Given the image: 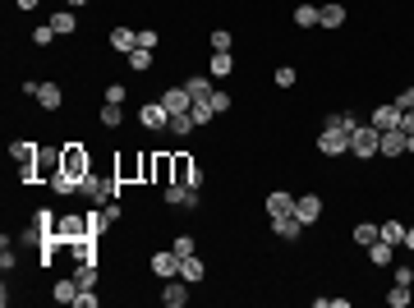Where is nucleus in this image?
Returning a JSON list of instances; mask_svg holds the SVG:
<instances>
[{
    "instance_id": "obj_44",
    "label": "nucleus",
    "mask_w": 414,
    "mask_h": 308,
    "mask_svg": "<svg viewBox=\"0 0 414 308\" xmlns=\"http://www.w3.org/2000/svg\"><path fill=\"white\" fill-rule=\"evenodd\" d=\"M138 47H147V51H157V28H143V32H138Z\"/></svg>"
},
{
    "instance_id": "obj_2",
    "label": "nucleus",
    "mask_w": 414,
    "mask_h": 308,
    "mask_svg": "<svg viewBox=\"0 0 414 308\" xmlns=\"http://www.w3.org/2000/svg\"><path fill=\"white\" fill-rule=\"evenodd\" d=\"M10 156H14V175H19V184H37L42 180V175H37V161H42L37 143H14Z\"/></svg>"
},
{
    "instance_id": "obj_48",
    "label": "nucleus",
    "mask_w": 414,
    "mask_h": 308,
    "mask_svg": "<svg viewBox=\"0 0 414 308\" xmlns=\"http://www.w3.org/2000/svg\"><path fill=\"white\" fill-rule=\"evenodd\" d=\"M14 5H19V10H37L42 0H14Z\"/></svg>"
},
{
    "instance_id": "obj_5",
    "label": "nucleus",
    "mask_w": 414,
    "mask_h": 308,
    "mask_svg": "<svg viewBox=\"0 0 414 308\" xmlns=\"http://www.w3.org/2000/svg\"><path fill=\"white\" fill-rule=\"evenodd\" d=\"M171 184H193V189H198L202 184V166L193 161L189 152H175V180Z\"/></svg>"
},
{
    "instance_id": "obj_39",
    "label": "nucleus",
    "mask_w": 414,
    "mask_h": 308,
    "mask_svg": "<svg viewBox=\"0 0 414 308\" xmlns=\"http://www.w3.org/2000/svg\"><path fill=\"white\" fill-rule=\"evenodd\" d=\"M231 47H235V37H231L226 28H217V32H212V51H231Z\"/></svg>"
},
{
    "instance_id": "obj_43",
    "label": "nucleus",
    "mask_w": 414,
    "mask_h": 308,
    "mask_svg": "<svg viewBox=\"0 0 414 308\" xmlns=\"http://www.w3.org/2000/svg\"><path fill=\"white\" fill-rule=\"evenodd\" d=\"M74 308H97V290H78V299H74Z\"/></svg>"
},
{
    "instance_id": "obj_13",
    "label": "nucleus",
    "mask_w": 414,
    "mask_h": 308,
    "mask_svg": "<svg viewBox=\"0 0 414 308\" xmlns=\"http://www.w3.org/2000/svg\"><path fill=\"white\" fill-rule=\"evenodd\" d=\"M152 276H157V281L180 276V258H175V249H171V253H152Z\"/></svg>"
},
{
    "instance_id": "obj_42",
    "label": "nucleus",
    "mask_w": 414,
    "mask_h": 308,
    "mask_svg": "<svg viewBox=\"0 0 414 308\" xmlns=\"http://www.w3.org/2000/svg\"><path fill=\"white\" fill-rule=\"evenodd\" d=\"M396 285H414V267H410V262H401V267H396Z\"/></svg>"
},
{
    "instance_id": "obj_40",
    "label": "nucleus",
    "mask_w": 414,
    "mask_h": 308,
    "mask_svg": "<svg viewBox=\"0 0 414 308\" xmlns=\"http://www.w3.org/2000/svg\"><path fill=\"white\" fill-rule=\"evenodd\" d=\"M106 101H111V106H125V83H111L106 87Z\"/></svg>"
},
{
    "instance_id": "obj_10",
    "label": "nucleus",
    "mask_w": 414,
    "mask_h": 308,
    "mask_svg": "<svg viewBox=\"0 0 414 308\" xmlns=\"http://www.w3.org/2000/svg\"><path fill=\"white\" fill-rule=\"evenodd\" d=\"M318 152H322V156H341V152H350V134L322 129V134H318Z\"/></svg>"
},
{
    "instance_id": "obj_37",
    "label": "nucleus",
    "mask_w": 414,
    "mask_h": 308,
    "mask_svg": "<svg viewBox=\"0 0 414 308\" xmlns=\"http://www.w3.org/2000/svg\"><path fill=\"white\" fill-rule=\"evenodd\" d=\"M175 258H193V235H175Z\"/></svg>"
},
{
    "instance_id": "obj_34",
    "label": "nucleus",
    "mask_w": 414,
    "mask_h": 308,
    "mask_svg": "<svg viewBox=\"0 0 414 308\" xmlns=\"http://www.w3.org/2000/svg\"><path fill=\"white\" fill-rule=\"evenodd\" d=\"M373 240H377V226H373V221H359V226H355V244H359V249H368Z\"/></svg>"
},
{
    "instance_id": "obj_1",
    "label": "nucleus",
    "mask_w": 414,
    "mask_h": 308,
    "mask_svg": "<svg viewBox=\"0 0 414 308\" xmlns=\"http://www.w3.org/2000/svg\"><path fill=\"white\" fill-rule=\"evenodd\" d=\"M87 171H92V156H87L83 143H65V147H60V175H65V180L83 184Z\"/></svg>"
},
{
    "instance_id": "obj_6",
    "label": "nucleus",
    "mask_w": 414,
    "mask_h": 308,
    "mask_svg": "<svg viewBox=\"0 0 414 308\" xmlns=\"http://www.w3.org/2000/svg\"><path fill=\"white\" fill-rule=\"evenodd\" d=\"M162 198H166V207H198V189L193 184H166Z\"/></svg>"
},
{
    "instance_id": "obj_20",
    "label": "nucleus",
    "mask_w": 414,
    "mask_h": 308,
    "mask_svg": "<svg viewBox=\"0 0 414 308\" xmlns=\"http://www.w3.org/2000/svg\"><path fill=\"white\" fill-rule=\"evenodd\" d=\"M207 74H212V78H231V74H235V56H231V51H212Z\"/></svg>"
},
{
    "instance_id": "obj_38",
    "label": "nucleus",
    "mask_w": 414,
    "mask_h": 308,
    "mask_svg": "<svg viewBox=\"0 0 414 308\" xmlns=\"http://www.w3.org/2000/svg\"><path fill=\"white\" fill-rule=\"evenodd\" d=\"M272 78H276V87H295V78H299V69H290V65H281V69H276V74H272Z\"/></svg>"
},
{
    "instance_id": "obj_35",
    "label": "nucleus",
    "mask_w": 414,
    "mask_h": 308,
    "mask_svg": "<svg viewBox=\"0 0 414 308\" xmlns=\"http://www.w3.org/2000/svg\"><path fill=\"white\" fill-rule=\"evenodd\" d=\"M189 116H193V125H212V120H217V111L207 106V101H193V106H189Z\"/></svg>"
},
{
    "instance_id": "obj_36",
    "label": "nucleus",
    "mask_w": 414,
    "mask_h": 308,
    "mask_svg": "<svg viewBox=\"0 0 414 308\" xmlns=\"http://www.w3.org/2000/svg\"><path fill=\"white\" fill-rule=\"evenodd\" d=\"M207 106L221 116V111H231V92H221V87H212V97H207Z\"/></svg>"
},
{
    "instance_id": "obj_16",
    "label": "nucleus",
    "mask_w": 414,
    "mask_h": 308,
    "mask_svg": "<svg viewBox=\"0 0 414 308\" xmlns=\"http://www.w3.org/2000/svg\"><path fill=\"white\" fill-rule=\"evenodd\" d=\"M322 129H336V134H355V129H359V116H355V111H331V116L322 120Z\"/></svg>"
},
{
    "instance_id": "obj_26",
    "label": "nucleus",
    "mask_w": 414,
    "mask_h": 308,
    "mask_svg": "<svg viewBox=\"0 0 414 308\" xmlns=\"http://www.w3.org/2000/svg\"><path fill=\"white\" fill-rule=\"evenodd\" d=\"M138 47V32L134 28H116L111 32V51H120V56H129V51Z\"/></svg>"
},
{
    "instance_id": "obj_30",
    "label": "nucleus",
    "mask_w": 414,
    "mask_h": 308,
    "mask_svg": "<svg viewBox=\"0 0 414 308\" xmlns=\"http://www.w3.org/2000/svg\"><path fill=\"white\" fill-rule=\"evenodd\" d=\"M78 290H83V285H78L74 276H65V281H56V290H51V295H56V304H74Z\"/></svg>"
},
{
    "instance_id": "obj_12",
    "label": "nucleus",
    "mask_w": 414,
    "mask_h": 308,
    "mask_svg": "<svg viewBox=\"0 0 414 308\" xmlns=\"http://www.w3.org/2000/svg\"><path fill=\"white\" fill-rule=\"evenodd\" d=\"M272 235H276V240H299V235H304V221H299V216H272Z\"/></svg>"
},
{
    "instance_id": "obj_9",
    "label": "nucleus",
    "mask_w": 414,
    "mask_h": 308,
    "mask_svg": "<svg viewBox=\"0 0 414 308\" xmlns=\"http://www.w3.org/2000/svg\"><path fill=\"white\" fill-rule=\"evenodd\" d=\"M295 216L304 226H313L322 216V198H318V193H299V198H295Z\"/></svg>"
},
{
    "instance_id": "obj_11",
    "label": "nucleus",
    "mask_w": 414,
    "mask_h": 308,
    "mask_svg": "<svg viewBox=\"0 0 414 308\" xmlns=\"http://www.w3.org/2000/svg\"><path fill=\"white\" fill-rule=\"evenodd\" d=\"M272 216H295V193L272 189L267 193V221H272Z\"/></svg>"
},
{
    "instance_id": "obj_18",
    "label": "nucleus",
    "mask_w": 414,
    "mask_h": 308,
    "mask_svg": "<svg viewBox=\"0 0 414 308\" xmlns=\"http://www.w3.org/2000/svg\"><path fill=\"white\" fill-rule=\"evenodd\" d=\"M65 249L74 253V262H102V258H97V235H83V240L65 244Z\"/></svg>"
},
{
    "instance_id": "obj_29",
    "label": "nucleus",
    "mask_w": 414,
    "mask_h": 308,
    "mask_svg": "<svg viewBox=\"0 0 414 308\" xmlns=\"http://www.w3.org/2000/svg\"><path fill=\"white\" fill-rule=\"evenodd\" d=\"M184 87H189V97H193V101H207V97H212V74H193Z\"/></svg>"
},
{
    "instance_id": "obj_14",
    "label": "nucleus",
    "mask_w": 414,
    "mask_h": 308,
    "mask_svg": "<svg viewBox=\"0 0 414 308\" xmlns=\"http://www.w3.org/2000/svg\"><path fill=\"white\" fill-rule=\"evenodd\" d=\"M341 23H346V5H341V0L318 5V28H341Z\"/></svg>"
},
{
    "instance_id": "obj_33",
    "label": "nucleus",
    "mask_w": 414,
    "mask_h": 308,
    "mask_svg": "<svg viewBox=\"0 0 414 308\" xmlns=\"http://www.w3.org/2000/svg\"><path fill=\"white\" fill-rule=\"evenodd\" d=\"M410 285H391V290H386V304H391V308H410Z\"/></svg>"
},
{
    "instance_id": "obj_4",
    "label": "nucleus",
    "mask_w": 414,
    "mask_h": 308,
    "mask_svg": "<svg viewBox=\"0 0 414 308\" xmlns=\"http://www.w3.org/2000/svg\"><path fill=\"white\" fill-rule=\"evenodd\" d=\"M83 235H92L87 230V212H69V216L56 221V240L60 244H74V240H83Z\"/></svg>"
},
{
    "instance_id": "obj_41",
    "label": "nucleus",
    "mask_w": 414,
    "mask_h": 308,
    "mask_svg": "<svg viewBox=\"0 0 414 308\" xmlns=\"http://www.w3.org/2000/svg\"><path fill=\"white\" fill-rule=\"evenodd\" d=\"M32 42H37V47H47V42H56V28H51V23H42V28L32 32Z\"/></svg>"
},
{
    "instance_id": "obj_17",
    "label": "nucleus",
    "mask_w": 414,
    "mask_h": 308,
    "mask_svg": "<svg viewBox=\"0 0 414 308\" xmlns=\"http://www.w3.org/2000/svg\"><path fill=\"white\" fill-rule=\"evenodd\" d=\"M138 120H143V129H166V120H171V111H166L162 101H147V106L138 111Z\"/></svg>"
},
{
    "instance_id": "obj_23",
    "label": "nucleus",
    "mask_w": 414,
    "mask_h": 308,
    "mask_svg": "<svg viewBox=\"0 0 414 308\" xmlns=\"http://www.w3.org/2000/svg\"><path fill=\"white\" fill-rule=\"evenodd\" d=\"M368 262H373V267H391V262H396V244L373 240V244H368Z\"/></svg>"
},
{
    "instance_id": "obj_8",
    "label": "nucleus",
    "mask_w": 414,
    "mask_h": 308,
    "mask_svg": "<svg viewBox=\"0 0 414 308\" xmlns=\"http://www.w3.org/2000/svg\"><path fill=\"white\" fill-rule=\"evenodd\" d=\"M162 304H166V308H184V304H189V281H184V276L175 281V276H171V281L162 285Z\"/></svg>"
},
{
    "instance_id": "obj_31",
    "label": "nucleus",
    "mask_w": 414,
    "mask_h": 308,
    "mask_svg": "<svg viewBox=\"0 0 414 308\" xmlns=\"http://www.w3.org/2000/svg\"><path fill=\"white\" fill-rule=\"evenodd\" d=\"M295 28H318V5H295Z\"/></svg>"
},
{
    "instance_id": "obj_21",
    "label": "nucleus",
    "mask_w": 414,
    "mask_h": 308,
    "mask_svg": "<svg viewBox=\"0 0 414 308\" xmlns=\"http://www.w3.org/2000/svg\"><path fill=\"white\" fill-rule=\"evenodd\" d=\"M368 125H373L377 134H382V129H396V125H401V106H396V101H391V106H377Z\"/></svg>"
},
{
    "instance_id": "obj_25",
    "label": "nucleus",
    "mask_w": 414,
    "mask_h": 308,
    "mask_svg": "<svg viewBox=\"0 0 414 308\" xmlns=\"http://www.w3.org/2000/svg\"><path fill=\"white\" fill-rule=\"evenodd\" d=\"M189 129H193V116H189V111H171V120H166V134H171V138H184Z\"/></svg>"
},
{
    "instance_id": "obj_47",
    "label": "nucleus",
    "mask_w": 414,
    "mask_h": 308,
    "mask_svg": "<svg viewBox=\"0 0 414 308\" xmlns=\"http://www.w3.org/2000/svg\"><path fill=\"white\" fill-rule=\"evenodd\" d=\"M318 308H346V299H336V295H322V299H318Z\"/></svg>"
},
{
    "instance_id": "obj_50",
    "label": "nucleus",
    "mask_w": 414,
    "mask_h": 308,
    "mask_svg": "<svg viewBox=\"0 0 414 308\" xmlns=\"http://www.w3.org/2000/svg\"><path fill=\"white\" fill-rule=\"evenodd\" d=\"M65 5H69V10H83V5H87V0H65Z\"/></svg>"
},
{
    "instance_id": "obj_15",
    "label": "nucleus",
    "mask_w": 414,
    "mask_h": 308,
    "mask_svg": "<svg viewBox=\"0 0 414 308\" xmlns=\"http://www.w3.org/2000/svg\"><path fill=\"white\" fill-rule=\"evenodd\" d=\"M37 106L42 111H60V106H65V87H60V83H42L37 87Z\"/></svg>"
},
{
    "instance_id": "obj_49",
    "label": "nucleus",
    "mask_w": 414,
    "mask_h": 308,
    "mask_svg": "<svg viewBox=\"0 0 414 308\" xmlns=\"http://www.w3.org/2000/svg\"><path fill=\"white\" fill-rule=\"evenodd\" d=\"M405 249H410V253H414V226H410V235H405Z\"/></svg>"
},
{
    "instance_id": "obj_7",
    "label": "nucleus",
    "mask_w": 414,
    "mask_h": 308,
    "mask_svg": "<svg viewBox=\"0 0 414 308\" xmlns=\"http://www.w3.org/2000/svg\"><path fill=\"white\" fill-rule=\"evenodd\" d=\"M401 152H410V134H401V129H382L377 156H401Z\"/></svg>"
},
{
    "instance_id": "obj_45",
    "label": "nucleus",
    "mask_w": 414,
    "mask_h": 308,
    "mask_svg": "<svg viewBox=\"0 0 414 308\" xmlns=\"http://www.w3.org/2000/svg\"><path fill=\"white\" fill-rule=\"evenodd\" d=\"M396 129H401V134H410V138H414V111H401V125H396Z\"/></svg>"
},
{
    "instance_id": "obj_27",
    "label": "nucleus",
    "mask_w": 414,
    "mask_h": 308,
    "mask_svg": "<svg viewBox=\"0 0 414 308\" xmlns=\"http://www.w3.org/2000/svg\"><path fill=\"white\" fill-rule=\"evenodd\" d=\"M152 65H157V51H147V47H134V51H129V69H134V74H147Z\"/></svg>"
},
{
    "instance_id": "obj_3",
    "label": "nucleus",
    "mask_w": 414,
    "mask_h": 308,
    "mask_svg": "<svg viewBox=\"0 0 414 308\" xmlns=\"http://www.w3.org/2000/svg\"><path fill=\"white\" fill-rule=\"evenodd\" d=\"M377 143H382V134H377L373 125H359L355 134H350V152H355L359 161H373V156H377Z\"/></svg>"
},
{
    "instance_id": "obj_19",
    "label": "nucleus",
    "mask_w": 414,
    "mask_h": 308,
    "mask_svg": "<svg viewBox=\"0 0 414 308\" xmlns=\"http://www.w3.org/2000/svg\"><path fill=\"white\" fill-rule=\"evenodd\" d=\"M162 106H166V111H189V106H193L189 87H184V83H180V87H166V92H162Z\"/></svg>"
},
{
    "instance_id": "obj_46",
    "label": "nucleus",
    "mask_w": 414,
    "mask_h": 308,
    "mask_svg": "<svg viewBox=\"0 0 414 308\" xmlns=\"http://www.w3.org/2000/svg\"><path fill=\"white\" fill-rule=\"evenodd\" d=\"M396 106H401V111H414V87H405V92L396 97Z\"/></svg>"
},
{
    "instance_id": "obj_24",
    "label": "nucleus",
    "mask_w": 414,
    "mask_h": 308,
    "mask_svg": "<svg viewBox=\"0 0 414 308\" xmlns=\"http://www.w3.org/2000/svg\"><path fill=\"white\" fill-rule=\"evenodd\" d=\"M51 28H56V37H69V32H74L78 28V19H74V10H69V5H65V10H56V14H51Z\"/></svg>"
},
{
    "instance_id": "obj_32",
    "label": "nucleus",
    "mask_w": 414,
    "mask_h": 308,
    "mask_svg": "<svg viewBox=\"0 0 414 308\" xmlns=\"http://www.w3.org/2000/svg\"><path fill=\"white\" fill-rule=\"evenodd\" d=\"M120 125H125V111L106 101V106H102V129H120Z\"/></svg>"
},
{
    "instance_id": "obj_28",
    "label": "nucleus",
    "mask_w": 414,
    "mask_h": 308,
    "mask_svg": "<svg viewBox=\"0 0 414 308\" xmlns=\"http://www.w3.org/2000/svg\"><path fill=\"white\" fill-rule=\"evenodd\" d=\"M180 276L189 281V285H198V281L207 276V267H202V258H198V253H193V258H180Z\"/></svg>"
},
{
    "instance_id": "obj_22",
    "label": "nucleus",
    "mask_w": 414,
    "mask_h": 308,
    "mask_svg": "<svg viewBox=\"0 0 414 308\" xmlns=\"http://www.w3.org/2000/svg\"><path fill=\"white\" fill-rule=\"evenodd\" d=\"M405 235H410V226H405V221H377V240L396 244V249L405 244Z\"/></svg>"
}]
</instances>
